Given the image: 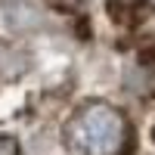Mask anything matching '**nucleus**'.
Segmentation results:
<instances>
[{
	"instance_id": "1",
	"label": "nucleus",
	"mask_w": 155,
	"mask_h": 155,
	"mask_svg": "<svg viewBox=\"0 0 155 155\" xmlns=\"http://www.w3.org/2000/svg\"><path fill=\"white\" fill-rule=\"evenodd\" d=\"M65 146L74 155H130L134 130L121 109L87 102L65 124Z\"/></svg>"
},
{
	"instance_id": "2",
	"label": "nucleus",
	"mask_w": 155,
	"mask_h": 155,
	"mask_svg": "<svg viewBox=\"0 0 155 155\" xmlns=\"http://www.w3.org/2000/svg\"><path fill=\"white\" fill-rule=\"evenodd\" d=\"M0 155H19V143L12 137H0Z\"/></svg>"
}]
</instances>
